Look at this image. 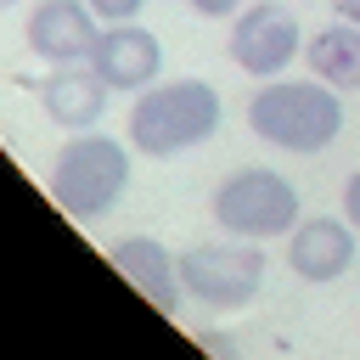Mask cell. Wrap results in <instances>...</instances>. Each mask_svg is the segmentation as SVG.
I'll return each instance as SVG.
<instances>
[{
  "label": "cell",
  "instance_id": "7c38bea8",
  "mask_svg": "<svg viewBox=\"0 0 360 360\" xmlns=\"http://www.w3.org/2000/svg\"><path fill=\"white\" fill-rule=\"evenodd\" d=\"M304 62L332 90H360V22H326L304 39Z\"/></svg>",
  "mask_w": 360,
  "mask_h": 360
},
{
  "label": "cell",
  "instance_id": "8992f818",
  "mask_svg": "<svg viewBox=\"0 0 360 360\" xmlns=\"http://www.w3.org/2000/svg\"><path fill=\"white\" fill-rule=\"evenodd\" d=\"M231 62L253 79H276L292 56H304V28L287 6L276 0H248L236 17H231Z\"/></svg>",
  "mask_w": 360,
  "mask_h": 360
},
{
  "label": "cell",
  "instance_id": "8fae6325",
  "mask_svg": "<svg viewBox=\"0 0 360 360\" xmlns=\"http://www.w3.org/2000/svg\"><path fill=\"white\" fill-rule=\"evenodd\" d=\"M107 79L90 68V62H68V68H51L45 84H39V107L56 129H96L101 112H107Z\"/></svg>",
  "mask_w": 360,
  "mask_h": 360
},
{
  "label": "cell",
  "instance_id": "52a82bcc",
  "mask_svg": "<svg viewBox=\"0 0 360 360\" xmlns=\"http://www.w3.org/2000/svg\"><path fill=\"white\" fill-rule=\"evenodd\" d=\"M28 51L51 68H68V62H90L96 51V11L90 0H34L28 11Z\"/></svg>",
  "mask_w": 360,
  "mask_h": 360
},
{
  "label": "cell",
  "instance_id": "e0dca14e",
  "mask_svg": "<svg viewBox=\"0 0 360 360\" xmlns=\"http://www.w3.org/2000/svg\"><path fill=\"white\" fill-rule=\"evenodd\" d=\"M332 6H338V17H343V22H360V0H332Z\"/></svg>",
  "mask_w": 360,
  "mask_h": 360
},
{
  "label": "cell",
  "instance_id": "5bb4252c",
  "mask_svg": "<svg viewBox=\"0 0 360 360\" xmlns=\"http://www.w3.org/2000/svg\"><path fill=\"white\" fill-rule=\"evenodd\" d=\"M186 6H191L197 17H236L248 0H186Z\"/></svg>",
  "mask_w": 360,
  "mask_h": 360
},
{
  "label": "cell",
  "instance_id": "6da1fadb",
  "mask_svg": "<svg viewBox=\"0 0 360 360\" xmlns=\"http://www.w3.org/2000/svg\"><path fill=\"white\" fill-rule=\"evenodd\" d=\"M219 118H225V107L208 79H158L135 96L124 141L141 158H174V152L202 146L219 129Z\"/></svg>",
  "mask_w": 360,
  "mask_h": 360
},
{
  "label": "cell",
  "instance_id": "7a4b0ae2",
  "mask_svg": "<svg viewBox=\"0 0 360 360\" xmlns=\"http://www.w3.org/2000/svg\"><path fill=\"white\" fill-rule=\"evenodd\" d=\"M248 129L281 152H326L343 135V96L326 79H264V90H253L248 101Z\"/></svg>",
  "mask_w": 360,
  "mask_h": 360
},
{
  "label": "cell",
  "instance_id": "277c9868",
  "mask_svg": "<svg viewBox=\"0 0 360 360\" xmlns=\"http://www.w3.org/2000/svg\"><path fill=\"white\" fill-rule=\"evenodd\" d=\"M208 214L225 236H242V242H270V236H287L298 219H304V202H298V186L276 169H236L214 186L208 197Z\"/></svg>",
  "mask_w": 360,
  "mask_h": 360
},
{
  "label": "cell",
  "instance_id": "9c48e42d",
  "mask_svg": "<svg viewBox=\"0 0 360 360\" xmlns=\"http://www.w3.org/2000/svg\"><path fill=\"white\" fill-rule=\"evenodd\" d=\"M354 225L349 219H332V214H315V219H298L292 231H287V264H292V276L298 281H315V287H326V281H338L349 264H354Z\"/></svg>",
  "mask_w": 360,
  "mask_h": 360
},
{
  "label": "cell",
  "instance_id": "4fadbf2b",
  "mask_svg": "<svg viewBox=\"0 0 360 360\" xmlns=\"http://www.w3.org/2000/svg\"><path fill=\"white\" fill-rule=\"evenodd\" d=\"M141 6H146V0H90V11H96L101 22H129Z\"/></svg>",
  "mask_w": 360,
  "mask_h": 360
},
{
  "label": "cell",
  "instance_id": "5b68a950",
  "mask_svg": "<svg viewBox=\"0 0 360 360\" xmlns=\"http://www.w3.org/2000/svg\"><path fill=\"white\" fill-rule=\"evenodd\" d=\"M180 281L197 304L208 309H242L264 287V248L225 236V242H197L180 253Z\"/></svg>",
  "mask_w": 360,
  "mask_h": 360
},
{
  "label": "cell",
  "instance_id": "3957f363",
  "mask_svg": "<svg viewBox=\"0 0 360 360\" xmlns=\"http://www.w3.org/2000/svg\"><path fill=\"white\" fill-rule=\"evenodd\" d=\"M129 141H118V135H73V141H62V152H56V163H51V197H56V208L68 214V219H101L118 197H124V186H129Z\"/></svg>",
  "mask_w": 360,
  "mask_h": 360
},
{
  "label": "cell",
  "instance_id": "ba28073f",
  "mask_svg": "<svg viewBox=\"0 0 360 360\" xmlns=\"http://www.w3.org/2000/svg\"><path fill=\"white\" fill-rule=\"evenodd\" d=\"M90 68L107 79V90H146V84H158V73H163V45H158V34L141 28L135 17H129V22H107V28L96 34Z\"/></svg>",
  "mask_w": 360,
  "mask_h": 360
},
{
  "label": "cell",
  "instance_id": "30bf717a",
  "mask_svg": "<svg viewBox=\"0 0 360 360\" xmlns=\"http://www.w3.org/2000/svg\"><path fill=\"white\" fill-rule=\"evenodd\" d=\"M107 259H112V270H118L158 315H180V292H186L180 259H174L158 236H124V242L107 248Z\"/></svg>",
  "mask_w": 360,
  "mask_h": 360
},
{
  "label": "cell",
  "instance_id": "2e32d148",
  "mask_svg": "<svg viewBox=\"0 0 360 360\" xmlns=\"http://www.w3.org/2000/svg\"><path fill=\"white\" fill-rule=\"evenodd\" d=\"M197 343H202L214 360H242V354H236V343H231V338H219V332H197Z\"/></svg>",
  "mask_w": 360,
  "mask_h": 360
},
{
  "label": "cell",
  "instance_id": "ac0fdd59",
  "mask_svg": "<svg viewBox=\"0 0 360 360\" xmlns=\"http://www.w3.org/2000/svg\"><path fill=\"white\" fill-rule=\"evenodd\" d=\"M0 6H11V0H0Z\"/></svg>",
  "mask_w": 360,
  "mask_h": 360
},
{
  "label": "cell",
  "instance_id": "9a60e30c",
  "mask_svg": "<svg viewBox=\"0 0 360 360\" xmlns=\"http://www.w3.org/2000/svg\"><path fill=\"white\" fill-rule=\"evenodd\" d=\"M343 219H349V225L360 231V169H354V174L343 180Z\"/></svg>",
  "mask_w": 360,
  "mask_h": 360
}]
</instances>
